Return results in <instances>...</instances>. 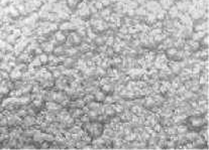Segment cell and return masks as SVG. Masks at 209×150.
<instances>
[{"label":"cell","instance_id":"44dd1931","mask_svg":"<svg viewBox=\"0 0 209 150\" xmlns=\"http://www.w3.org/2000/svg\"><path fill=\"white\" fill-rule=\"evenodd\" d=\"M101 91H102L103 93H105L106 95H107V94H111V93H112V91H113V89H112L111 85L107 83V84L102 85V86H101Z\"/></svg>","mask_w":209,"mask_h":150},{"label":"cell","instance_id":"e575fe53","mask_svg":"<svg viewBox=\"0 0 209 150\" xmlns=\"http://www.w3.org/2000/svg\"><path fill=\"white\" fill-rule=\"evenodd\" d=\"M160 33H163L162 28H155L151 31V37H155V35L160 34Z\"/></svg>","mask_w":209,"mask_h":150},{"label":"cell","instance_id":"b9f144b4","mask_svg":"<svg viewBox=\"0 0 209 150\" xmlns=\"http://www.w3.org/2000/svg\"><path fill=\"white\" fill-rule=\"evenodd\" d=\"M2 81H3V78H2L1 76H0V84H1V83H2Z\"/></svg>","mask_w":209,"mask_h":150},{"label":"cell","instance_id":"f35d334b","mask_svg":"<svg viewBox=\"0 0 209 150\" xmlns=\"http://www.w3.org/2000/svg\"><path fill=\"white\" fill-rule=\"evenodd\" d=\"M138 4H144V3H145V0H137Z\"/></svg>","mask_w":209,"mask_h":150},{"label":"cell","instance_id":"cb8c5ba5","mask_svg":"<svg viewBox=\"0 0 209 150\" xmlns=\"http://www.w3.org/2000/svg\"><path fill=\"white\" fill-rule=\"evenodd\" d=\"M42 66V63H41V61H39V58H38V55L34 58V60L31 61V67H32L34 68H41Z\"/></svg>","mask_w":209,"mask_h":150},{"label":"cell","instance_id":"9a60e30c","mask_svg":"<svg viewBox=\"0 0 209 150\" xmlns=\"http://www.w3.org/2000/svg\"><path fill=\"white\" fill-rule=\"evenodd\" d=\"M169 15L171 16V18H176V17H179V16L181 15V13L176 6H171V7L169 8Z\"/></svg>","mask_w":209,"mask_h":150},{"label":"cell","instance_id":"ac0fdd59","mask_svg":"<svg viewBox=\"0 0 209 150\" xmlns=\"http://www.w3.org/2000/svg\"><path fill=\"white\" fill-rule=\"evenodd\" d=\"M177 53H178V50L176 47H168L167 51H166V55L173 60L175 55L177 54Z\"/></svg>","mask_w":209,"mask_h":150},{"label":"cell","instance_id":"f546056e","mask_svg":"<svg viewBox=\"0 0 209 150\" xmlns=\"http://www.w3.org/2000/svg\"><path fill=\"white\" fill-rule=\"evenodd\" d=\"M135 14H138V16L145 15V14H147V10H145V8H142V7H139L138 9H135Z\"/></svg>","mask_w":209,"mask_h":150},{"label":"cell","instance_id":"4dcf8cb0","mask_svg":"<svg viewBox=\"0 0 209 150\" xmlns=\"http://www.w3.org/2000/svg\"><path fill=\"white\" fill-rule=\"evenodd\" d=\"M145 106L148 107V108H151V107H154L155 106V101L154 99H152V98H148V99L145 101Z\"/></svg>","mask_w":209,"mask_h":150},{"label":"cell","instance_id":"5bb4252c","mask_svg":"<svg viewBox=\"0 0 209 150\" xmlns=\"http://www.w3.org/2000/svg\"><path fill=\"white\" fill-rule=\"evenodd\" d=\"M18 38L19 37H17V35H15L14 33H9L7 35V37L5 38V40H6V42H7V44H12V45H15L16 42H17V40H18Z\"/></svg>","mask_w":209,"mask_h":150},{"label":"cell","instance_id":"9c48e42d","mask_svg":"<svg viewBox=\"0 0 209 150\" xmlns=\"http://www.w3.org/2000/svg\"><path fill=\"white\" fill-rule=\"evenodd\" d=\"M7 13L12 18H18L19 16H20V13H19V11L17 10L16 6H13V5L7 7Z\"/></svg>","mask_w":209,"mask_h":150},{"label":"cell","instance_id":"d4e9b609","mask_svg":"<svg viewBox=\"0 0 209 150\" xmlns=\"http://www.w3.org/2000/svg\"><path fill=\"white\" fill-rule=\"evenodd\" d=\"M115 42V38L113 35H108L107 37H106V41H105V44L107 45L108 47H111L112 45L114 44Z\"/></svg>","mask_w":209,"mask_h":150},{"label":"cell","instance_id":"4fadbf2b","mask_svg":"<svg viewBox=\"0 0 209 150\" xmlns=\"http://www.w3.org/2000/svg\"><path fill=\"white\" fill-rule=\"evenodd\" d=\"M112 14V10L109 7H103L100 10V16L102 19H105V20H108L110 15Z\"/></svg>","mask_w":209,"mask_h":150},{"label":"cell","instance_id":"5b68a950","mask_svg":"<svg viewBox=\"0 0 209 150\" xmlns=\"http://www.w3.org/2000/svg\"><path fill=\"white\" fill-rule=\"evenodd\" d=\"M39 47L42 50V53L45 54H52L53 51H54V47H55V44H53L51 40H46L44 42H42V44H39Z\"/></svg>","mask_w":209,"mask_h":150},{"label":"cell","instance_id":"836d02e7","mask_svg":"<svg viewBox=\"0 0 209 150\" xmlns=\"http://www.w3.org/2000/svg\"><path fill=\"white\" fill-rule=\"evenodd\" d=\"M173 44L175 45L176 47H178V48H180L182 47H184V44H185V42L183 40H178L177 41H174L173 42Z\"/></svg>","mask_w":209,"mask_h":150},{"label":"cell","instance_id":"8992f818","mask_svg":"<svg viewBox=\"0 0 209 150\" xmlns=\"http://www.w3.org/2000/svg\"><path fill=\"white\" fill-rule=\"evenodd\" d=\"M36 123H38V120H36L35 116L28 115V114L25 117H23L21 120V124L22 125H25L26 127H31L35 125Z\"/></svg>","mask_w":209,"mask_h":150},{"label":"cell","instance_id":"d6a6232c","mask_svg":"<svg viewBox=\"0 0 209 150\" xmlns=\"http://www.w3.org/2000/svg\"><path fill=\"white\" fill-rule=\"evenodd\" d=\"M131 112L134 114H141V108L139 106H138V105H134V106H132Z\"/></svg>","mask_w":209,"mask_h":150},{"label":"cell","instance_id":"3957f363","mask_svg":"<svg viewBox=\"0 0 209 150\" xmlns=\"http://www.w3.org/2000/svg\"><path fill=\"white\" fill-rule=\"evenodd\" d=\"M46 108L49 111L50 113L56 114V113H60L63 109V106L60 103L54 102V101H46Z\"/></svg>","mask_w":209,"mask_h":150},{"label":"cell","instance_id":"74e56055","mask_svg":"<svg viewBox=\"0 0 209 150\" xmlns=\"http://www.w3.org/2000/svg\"><path fill=\"white\" fill-rule=\"evenodd\" d=\"M127 14L128 16H134V14H135V9L128 8L127 10Z\"/></svg>","mask_w":209,"mask_h":150},{"label":"cell","instance_id":"d590c367","mask_svg":"<svg viewBox=\"0 0 209 150\" xmlns=\"http://www.w3.org/2000/svg\"><path fill=\"white\" fill-rule=\"evenodd\" d=\"M202 41H201V45H206V47H207V45H208V35L206 34V35H204V37H202V40H201Z\"/></svg>","mask_w":209,"mask_h":150},{"label":"cell","instance_id":"ffe728a7","mask_svg":"<svg viewBox=\"0 0 209 150\" xmlns=\"http://www.w3.org/2000/svg\"><path fill=\"white\" fill-rule=\"evenodd\" d=\"M38 58H39V61H41L42 66H44V65H48L49 64V54H48L42 53L41 54L38 55Z\"/></svg>","mask_w":209,"mask_h":150},{"label":"cell","instance_id":"6da1fadb","mask_svg":"<svg viewBox=\"0 0 209 150\" xmlns=\"http://www.w3.org/2000/svg\"><path fill=\"white\" fill-rule=\"evenodd\" d=\"M187 126L188 128H190L192 131H199L201 130V128L204 125V117L203 115H194V116H190L187 118Z\"/></svg>","mask_w":209,"mask_h":150},{"label":"cell","instance_id":"8d00e7d4","mask_svg":"<svg viewBox=\"0 0 209 150\" xmlns=\"http://www.w3.org/2000/svg\"><path fill=\"white\" fill-rule=\"evenodd\" d=\"M113 108L115 110V112L116 113H121L122 111H123V108H122V106L121 105H114L113 106Z\"/></svg>","mask_w":209,"mask_h":150},{"label":"cell","instance_id":"7a4b0ae2","mask_svg":"<svg viewBox=\"0 0 209 150\" xmlns=\"http://www.w3.org/2000/svg\"><path fill=\"white\" fill-rule=\"evenodd\" d=\"M83 38L79 35L76 31H71L67 37V40L65 44H67L69 47H79L81 44Z\"/></svg>","mask_w":209,"mask_h":150},{"label":"cell","instance_id":"ab89813d","mask_svg":"<svg viewBox=\"0 0 209 150\" xmlns=\"http://www.w3.org/2000/svg\"><path fill=\"white\" fill-rule=\"evenodd\" d=\"M59 0H48V1L46 2H49V3H53V4H54V3H56V2H58Z\"/></svg>","mask_w":209,"mask_h":150},{"label":"cell","instance_id":"1f68e13d","mask_svg":"<svg viewBox=\"0 0 209 150\" xmlns=\"http://www.w3.org/2000/svg\"><path fill=\"white\" fill-rule=\"evenodd\" d=\"M166 38V35H164L163 33H160V34H157V35H155L154 37V40L156 41H158V42H160V41H163Z\"/></svg>","mask_w":209,"mask_h":150},{"label":"cell","instance_id":"e0dca14e","mask_svg":"<svg viewBox=\"0 0 209 150\" xmlns=\"http://www.w3.org/2000/svg\"><path fill=\"white\" fill-rule=\"evenodd\" d=\"M206 31L202 30V31H196L194 32L193 34H192V37H193V40H196V41H199L202 40V37H204V35H206Z\"/></svg>","mask_w":209,"mask_h":150},{"label":"cell","instance_id":"d6986e66","mask_svg":"<svg viewBox=\"0 0 209 150\" xmlns=\"http://www.w3.org/2000/svg\"><path fill=\"white\" fill-rule=\"evenodd\" d=\"M166 16H167V12H166L165 9H160L157 13H156V17H157V20H160L163 21L165 20Z\"/></svg>","mask_w":209,"mask_h":150},{"label":"cell","instance_id":"30bf717a","mask_svg":"<svg viewBox=\"0 0 209 150\" xmlns=\"http://www.w3.org/2000/svg\"><path fill=\"white\" fill-rule=\"evenodd\" d=\"M105 98H106V94L102 92L101 90L96 91L94 94V100L98 103H104Z\"/></svg>","mask_w":209,"mask_h":150},{"label":"cell","instance_id":"83f0119b","mask_svg":"<svg viewBox=\"0 0 209 150\" xmlns=\"http://www.w3.org/2000/svg\"><path fill=\"white\" fill-rule=\"evenodd\" d=\"M206 28H207V23H206V22H204V23H199V24L195 25V26H194L195 31H202V30H204V29H206Z\"/></svg>","mask_w":209,"mask_h":150},{"label":"cell","instance_id":"f1b7e54d","mask_svg":"<svg viewBox=\"0 0 209 150\" xmlns=\"http://www.w3.org/2000/svg\"><path fill=\"white\" fill-rule=\"evenodd\" d=\"M187 130H188L187 125H180V126H178L177 132L179 133V134H184V133L187 132Z\"/></svg>","mask_w":209,"mask_h":150},{"label":"cell","instance_id":"7402d4cb","mask_svg":"<svg viewBox=\"0 0 209 150\" xmlns=\"http://www.w3.org/2000/svg\"><path fill=\"white\" fill-rule=\"evenodd\" d=\"M170 68H171V72L174 74H179L181 72V66L178 63H172L170 65Z\"/></svg>","mask_w":209,"mask_h":150},{"label":"cell","instance_id":"7c38bea8","mask_svg":"<svg viewBox=\"0 0 209 150\" xmlns=\"http://www.w3.org/2000/svg\"><path fill=\"white\" fill-rule=\"evenodd\" d=\"M52 54H54L55 57H61V55H64L65 54V47H63V44L55 45L54 51H53Z\"/></svg>","mask_w":209,"mask_h":150},{"label":"cell","instance_id":"60d3db41","mask_svg":"<svg viewBox=\"0 0 209 150\" xmlns=\"http://www.w3.org/2000/svg\"><path fill=\"white\" fill-rule=\"evenodd\" d=\"M3 100H4V97H3V96L1 95V94H0V104H2Z\"/></svg>","mask_w":209,"mask_h":150},{"label":"cell","instance_id":"484cf974","mask_svg":"<svg viewBox=\"0 0 209 150\" xmlns=\"http://www.w3.org/2000/svg\"><path fill=\"white\" fill-rule=\"evenodd\" d=\"M156 20H157L156 14H154V13L148 14V16H147V22H148V23H150V25L151 24H154L155 22H156Z\"/></svg>","mask_w":209,"mask_h":150},{"label":"cell","instance_id":"603a6c76","mask_svg":"<svg viewBox=\"0 0 209 150\" xmlns=\"http://www.w3.org/2000/svg\"><path fill=\"white\" fill-rule=\"evenodd\" d=\"M187 44L189 45V47L193 51H197L198 48L200 47V44H199V41H196V40H189Z\"/></svg>","mask_w":209,"mask_h":150},{"label":"cell","instance_id":"4316f807","mask_svg":"<svg viewBox=\"0 0 209 150\" xmlns=\"http://www.w3.org/2000/svg\"><path fill=\"white\" fill-rule=\"evenodd\" d=\"M82 99L84 100V102L86 104L90 103V102H92V101H95L94 100V95H92V94H86V95H84V97H83Z\"/></svg>","mask_w":209,"mask_h":150},{"label":"cell","instance_id":"277c9868","mask_svg":"<svg viewBox=\"0 0 209 150\" xmlns=\"http://www.w3.org/2000/svg\"><path fill=\"white\" fill-rule=\"evenodd\" d=\"M66 40H67V35H66L62 30H57L54 34V38L51 40L55 45H60L64 44Z\"/></svg>","mask_w":209,"mask_h":150},{"label":"cell","instance_id":"2e32d148","mask_svg":"<svg viewBox=\"0 0 209 150\" xmlns=\"http://www.w3.org/2000/svg\"><path fill=\"white\" fill-rule=\"evenodd\" d=\"M141 70H139V68H131L130 71H128V75L130 76L131 78H134V79H137L139 76H141L142 73H141Z\"/></svg>","mask_w":209,"mask_h":150},{"label":"cell","instance_id":"ba28073f","mask_svg":"<svg viewBox=\"0 0 209 150\" xmlns=\"http://www.w3.org/2000/svg\"><path fill=\"white\" fill-rule=\"evenodd\" d=\"M59 29L62 31H73V30H76V26L74 25L72 21H63V23H61L59 25Z\"/></svg>","mask_w":209,"mask_h":150},{"label":"cell","instance_id":"52a82bcc","mask_svg":"<svg viewBox=\"0 0 209 150\" xmlns=\"http://www.w3.org/2000/svg\"><path fill=\"white\" fill-rule=\"evenodd\" d=\"M22 72H20L18 68H13L12 70L9 72V80L13 81V82H16V81H19L22 79Z\"/></svg>","mask_w":209,"mask_h":150},{"label":"cell","instance_id":"8fae6325","mask_svg":"<svg viewBox=\"0 0 209 150\" xmlns=\"http://www.w3.org/2000/svg\"><path fill=\"white\" fill-rule=\"evenodd\" d=\"M106 37H105V35H103V34H99V35L97 34L93 40H94V44L97 45V47H102V45L105 44Z\"/></svg>","mask_w":209,"mask_h":150}]
</instances>
